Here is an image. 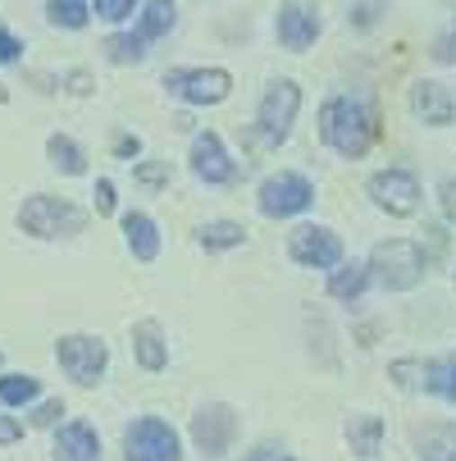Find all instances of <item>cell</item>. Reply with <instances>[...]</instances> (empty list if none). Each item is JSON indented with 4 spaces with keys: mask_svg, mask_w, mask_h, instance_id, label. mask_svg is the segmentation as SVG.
I'll use <instances>...</instances> for the list:
<instances>
[{
    "mask_svg": "<svg viewBox=\"0 0 456 461\" xmlns=\"http://www.w3.org/2000/svg\"><path fill=\"white\" fill-rule=\"evenodd\" d=\"M114 211V183H96V215H110Z\"/></svg>",
    "mask_w": 456,
    "mask_h": 461,
    "instance_id": "obj_29",
    "label": "cell"
},
{
    "mask_svg": "<svg viewBox=\"0 0 456 461\" xmlns=\"http://www.w3.org/2000/svg\"><path fill=\"white\" fill-rule=\"evenodd\" d=\"M379 438H383V420H379V416H352L347 443H352L356 456H374V452H379Z\"/></svg>",
    "mask_w": 456,
    "mask_h": 461,
    "instance_id": "obj_18",
    "label": "cell"
},
{
    "mask_svg": "<svg viewBox=\"0 0 456 461\" xmlns=\"http://www.w3.org/2000/svg\"><path fill=\"white\" fill-rule=\"evenodd\" d=\"M123 461H178V434L160 416H142L123 434Z\"/></svg>",
    "mask_w": 456,
    "mask_h": 461,
    "instance_id": "obj_4",
    "label": "cell"
},
{
    "mask_svg": "<svg viewBox=\"0 0 456 461\" xmlns=\"http://www.w3.org/2000/svg\"><path fill=\"white\" fill-rule=\"evenodd\" d=\"M201 247H210V251L242 247V229H237V224H206V229H201Z\"/></svg>",
    "mask_w": 456,
    "mask_h": 461,
    "instance_id": "obj_26",
    "label": "cell"
},
{
    "mask_svg": "<svg viewBox=\"0 0 456 461\" xmlns=\"http://www.w3.org/2000/svg\"><path fill=\"white\" fill-rule=\"evenodd\" d=\"M123 233H128V247H133L138 260H156L160 251V233L147 215H123Z\"/></svg>",
    "mask_w": 456,
    "mask_h": 461,
    "instance_id": "obj_17",
    "label": "cell"
},
{
    "mask_svg": "<svg viewBox=\"0 0 456 461\" xmlns=\"http://www.w3.org/2000/svg\"><path fill=\"white\" fill-rule=\"evenodd\" d=\"M55 357L64 366V375L78 379V384H96L101 370H105V343L101 339H87V334H69L55 343Z\"/></svg>",
    "mask_w": 456,
    "mask_h": 461,
    "instance_id": "obj_7",
    "label": "cell"
},
{
    "mask_svg": "<svg viewBox=\"0 0 456 461\" xmlns=\"http://www.w3.org/2000/svg\"><path fill=\"white\" fill-rule=\"evenodd\" d=\"M105 50H110V59H114V64H133V59H142V55H147V46H142L133 32H128V37H110V41H105Z\"/></svg>",
    "mask_w": 456,
    "mask_h": 461,
    "instance_id": "obj_27",
    "label": "cell"
},
{
    "mask_svg": "<svg viewBox=\"0 0 456 461\" xmlns=\"http://www.w3.org/2000/svg\"><path fill=\"white\" fill-rule=\"evenodd\" d=\"M174 0H151V5H147V14H142V23H138V41L147 46V41H156V37H165L169 28H174Z\"/></svg>",
    "mask_w": 456,
    "mask_h": 461,
    "instance_id": "obj_19",
    "label": "cell"
},
{
    "mask_svg": "<svg viewBox=\"0 0 456 461\" xmlns=\"http://www.w3.org/2000/svg\"><path fill=\"white\" fill-rule=\"evenodd\" d=\"M59 416H64V407H59V402H41V407H37V416H32V425H55Z\"/></svg>",
    "mask_w": 456,
    "mask_h": 461,
    "instance_id": "obj_31",
    "label": "cell"
},
{
    "mask_svg": "<svg viewBox=\"0 0 456 461\" xmlns=\"http://www.w3.org/2000/svg\"><path fill=\"white\" fill-rule=\"evenodd\" d=\"M297 105H301V92L297 83H274L260 101V138L270 147H279L288 133H292V119H297Z\"/></svg>",
    "mask_w": 456,
    "mask_h": 461,
    "instance_id": "obj_5",
    "label": "cell"
},
{
    "mask_svg": "<svg viewBox=\"0 0 456 461\" xmlns=\"http://www.w3.org/2000/svg\"><path fill=\"white\" fill-rule=\"evenodd\" d=\"M425 388L438 393V398H447V402H456V352L425 366Z\"/></svg>",
    "mask_w": 456,
    "mask_h": 461,
    "instance_id": "obj_20",
    "label": "cell"
},
{
    "mask_svg": "<svg viewBox=\"0 0 456 461\" xmlns=\"http://www.w3.org/2000/svg\"><path fill=\"white\" fill-rule=\"evenodd\" d=\"M138 178L156 187V183H165V165H142V169H138Z\"/></svg>",
    "mask_w": 456,
    "mask_h": 461,
    "instance_id": "obj_36",
    "label": "cell"
},
{
    "mask_svg": "<svg viewBox=\"0 0 456 461\" xmlns=\"http://www.w3.org/2000/svg\"><path fill=\"white\" fill-rule=\"evenodd\" d=\"M114 151H119V156H138L142 142H138V138H128V133H119V138H114Z\"/></svg>",
    "mask_w": 456,
    "mask_h": 461,
    "instance_id": "obj_35",
    "label": "cell"
},
{
    "mask_svg": "<svg viewBox=\"0 0 456 461\" xmlns=\"http://www.w3.org/2000/svg\"><path fill=\"white\" fill-rule=\"evenodd\" d=\"M165 87L192 105H215L228 96L233 78L224 69H174V74H165Z\"/></svg>",
    "mask_w": 456,
    "mask_h": 461,
    "instance_id": "obj_6",
    "label": "cell"
},
{
    "mask_svg": "<svg viewBox=\"0 0 456 461\" xmlns=\"http://www.w3.org/2000/svg\"><path fill=\"white\" fill-rule=\"evenodd\" d=\"M0 105H5V87H0Z\"/></svg>",
    "mask_w": 456,
    "mask_h": 461,
    "instance_id": "obj_38",
    "label": "cell"
},
{
    "mask_svg": "<svg viewBox=\"0 0 456 461\" xmlns=\"http://www.w3.org/2000/svg\"><path fill=\"white\" fill-rule=\"evenodd\" d=\"M420 461H456V425H434L420 438Z\"/></svg>",
    "mask_w": 456,
    "mask_h": 461,
    "instance_id": "obj_21",
    "label": "cell"
},
{
    "mask_svg": "<svg viewBox=\"0 0 456 461\" xmlns=\"http://www.w3.org/2000/svg\"><path fill=\"white\" fill-rule=\"evenodd\" d=\"M19 50H23V46H19V41H14L10 32H0V64H10V59H19Z\"/></svg>",
    "mask_w": 456,
    "mask_h": 461,
    "instance_id": "obj_34",
    "label": "cell"
},
{
    "mask_svg": "<svg viewBox=\"0 0 456 461\" xmlns=\"http://www.w3.org/2000/svg\"><path fill=\"white\" fill-rule=\"evenodd\" d=\"M319 133L338 156L347 160H361L374 142V110L361 105V101H347V96H334L329 105L319 110Z\"/></svg>",
    "mask_w": 456,
    "mask_h": 461,
    "instance_id": "obj_1",
    "label": "cell"
},
{
    "mask_svg": "<svg viewBox=\"0 0 456 461\" xmlns=\"http://www.w3.org/2000/svg\"><path fill=\"white\" fill-rule=\"evenodd\" d=\"M233 429H237V416H233L228 407H206L197 420H192V438H197V447H201L206 456H219V452H228V443H233Z\"/></svg>",
    "mask_w": 456,
    "mask_h": 461,
    "instance_id": "obj_12",
    "label": "cell"
},
{
    "mask_svg": "<svg viewBox=\"0 0 456 461\" xmlns=\"http://www.w3.org/2000/svg\"><path fill=\"white\" fill-rule=\"evenodd\" d=\"M46 151H50V160H55V169H64V174H83L87 169V160H83V151H78V142L74 138H50L46 142Z\"/></svg>",
    "mask_w": 456,
    "mask_h": 461,
    "instance_id": "obj_22",
    "label": "cell"
},
{
    "mask_svg": "<svg viewBox=\"0 0 456 461\" xmlns=\"http://www.w3.org/2000/svg\"><path fill=\"white\" fill-rule=\"evenodd\" d=\"M370 196L388 211V215H411L420 206V183L411 169H388L370 178Z\"/></svg>",
    "mask_w": 456,
    "mask_h": 461,
    "instance_id": "obj_9",
    "label": "cell"
},
{
    "mask_svg": "<svg viewBox=\"0 0 456 461\" xmlns=\"http://www.w3.org/2000/svg\"><path fill=\"white\" fill-rule=\"evenodd\" d=\"M133 10H138V0H96V14H101V19H110V23L128 19Z\"/></svg>",
    "mask_w": 456,
    "mask_h": 461,
    "instance_id": "obj_28",
    "label": "cell"
},
{
    "mask_svg": "<svg viewBox=\"0 0 456 461\" xmlns=\"http://www.w3.org/2000/svg\"><path fill=\"white\" fill-rule=\"evenodd\" d=\"M32 398H37V379L32 375H5L0 379V402L5 407H23Z\"/></svg>",
    "mask_w": 456,
    "mask_h": 461,
    "instance_id": "obj_24",
    "label": "cell"
},
{
    "mask_svg": "<svg viewBox=\"0 0 456 461\" xmlns=\"http://www.w3.org/2000/svg\"><path fill=\"white\" fill-rule=\"evenodd\" d=\"M19 224L32 238H59V233H78L87 224V215L69 202H59V196H28L19 211Z\"/></svg>",
    "mask_w": 456,
    "mask_h": 461,
    "instance_id": "obj_2",
    "label": "cell"
},
{
    "mask_svg": "<svg viewBox=\"0 0 456 461\" xmlns=\"http://www.w3.org/2000/svg\"><path fill=\"white\" fill-rule=\"evenodd\" d=\"M23 438V425L10 420V416H0V443H19Z\"/></svg>",
    "mask_w": 456,
    "mask_h": 461,
    "instance_id": "obj_33",
    "label": "cell"
},
{
    "mask_svg": "<svg viewBox=\"0 0 456 461\" xmlns=\"http://www.w3.org/2000/svg\"><path fill=\"white\" fill-rule=\"evenodd\" d=\"M55 461H101V438L87 420L64 425L55 438Z\"/></svg>",
    "mask_w": 456,
    "mask_h": 461,
    "instance_id": "obj_14",
    "label": "cell"
},
{
    "mask_svg": "<svg viewBox=\"0 0 456 461\" xmlns=\"http://www.w3.org/2000/svg\"><path fill=\"white\" fill-rule=\"evenodd\" d=\"M315 37H319L315 0H283V5H279V41L288 50H306Z\"/></svg>",
    "mask_w": 456,
    "mask_h": 461,
    "instance_id": "obj_11",
    "label": "cell"
},
{
    "mask_svg": "<svg viewBox=\"0 0 456 461\" xmlns=\"http://www.w3.org/2000/svg\"><path fill=\"white\" fill-rule=\"evenodd\" d=\"M292 260H301V266H315V270H334L343 260V242L329 233V229H297L292 242H288Z\"/></svg>",
    "mask_w": 456,
    "mask_h": 461,
    "instance_id": "obj_10",
    "label": "cell"
},
{
    "mask_svg": "<svg viewBox=\"0 0 456 461\" xmlns=\"http://www.w3.org/2000/svg\"><path fill=\"white\" fill-rule=\"evenodd\" d=\"M133 348H138L142 370H165L169 348H165V334H160V324H156V320H142V324L133 329Z\"/></svg>",
    "mask_w": 456,
    "mask_h": 461,
    "instance_id": "obj_16",
    "label": "cell"
},
{
    "mask_svg": "<svg viewBox=\"0 0 456 461\" xmlns=\"http://www.w3.org/2000/svg\"><path fill=\"white\" fill-rule=\"evenodd\" d=\"M411 110L425 119V123H452V114H456V101H452V92L443 87V83H416V92H411Z\"/></svg>",
    "mask_w": 456,
    "mask_h": 461,
    "instance_id": "obj_15",
    "label": "cell"
},
{
    "mask_svg": "<svg viewBox=\"0 0 456 461\" xmlns=\"http://www.w3.org/2000/svg\"><path fill=\"white\" fill-rule=\"evenodd\" d=\"M274 461H292V456H274Z\"/></svg>",
    "mask_w": 456,
    "mask_h": 461,
    "instance_id": "obj_39",
    "label": "cell"
},
{
    "mask_svg": "<svg viewBox=\"0 0 456 461\" xmlns=\"http://www.w3.org/2000/svg\"><path fill=\"white\" fill-rule=\"evenodd\" d=\"M370 270H379V279L388 288H416L425 279V251L407 238H393V242H379L374 247V260Z\"/></svg>",
    "mask_w": 456,
    "mask_h": 461,
    "instance_id": "obj_3",
    "label": "cell"
},
{
    "mask_svg": "<svg viewBox=\"0 0 456 461\" xmlns=\"http://www.w3.org/2000/svg\"><path fill=\"white\" fill-rule=\"evenodd\" d=\"M315 202V187L301 178V174H274L265 178V187H260V211L265 215H297Z\"/></svg>",
    "mask_w": 456,
    "mask_h": 461,
    "instance_id": "obj_8",
    "label": "cell"
},
{
    "mask_svg": "<svg viewBox=\"0 0 456 461\" xmlns=\"http://www.w3.org/2000/svg\"><path fill=\"white\" fill-rule=\"evenodd\" d=\"M46 10H50V23H59V28L87 23V0H46Z\"/></svg>",
    "mask_w": 456,
    "mask_h": 461,
    "instance_id": "obj_25",
    "label": "cell"
},
{
    "mask_svg": "<svg viewBox=\"0 0 456 461\" xmlns=\"http://www.w3.org/2000/svg\"><path fill=\"white\" fill-rule=\"evenodd\" d=\"M438 196H443V215L456 224V178H447V183L438 187Z\"/></svg>",
    "mask_w": 456,
    "mask_h": 461,
    "instance_id": "obj_30",
    "label": "cell"
},
{
    "mask_svg": "<svg viewBox=\"0 0 456 461\" xmlns=\"http://www.w3.org/2000/svg\"><path fill=\"white\" fill-rule=\"evenodd\" d=\"M434 55H438L443 64H456V32H447V37H438V46H434Z\"/></svg>",
    "mask_w": 456,
    "mask_h": 461,
    "instance_id": "obj_32",
    "label": "cell"
},
{
    "mask_svg": "<svg viewBox=\"0 0 456 461\" xmlns=\"http://www.w3.org/2000/svg\"><path fill=\"white\" fill-rule=\"evenodd\" d=\"M192 169H197L206 183H233V174H237L215 133H201L197 142H192Z\"/></svg>",
    "mask_w": 456,
    "mask_h": 461,
    "instance_id": "obj_13",
    "label": "cell"
},
{
    "mask_svg": "<svg viewBox=\"0 0 456 461\" xmlns=\"http://www.w3.org/2000/svg\"><path fill=\"white\" fill-rule=\"evenodd\" d=\"M69 92L87 96V92H92V78H87V74H69Z\"/></svg>",
    "mask_w": 456,
    "mask_h": 461,
    "instance_id": "obj_37",
    "label": "cell"
},
{
    "mask_svg": "<svg viewBox=\"0 0 456 461\" xmlns=\"http://www.w3.org/2000/svg\"><path fill=\"white\" fill-rule=\"evenodd\" d=\"M365 279H370V266H352V270H338V275L329 279V293H334L338 302H352V297H361V293H365Z\"/></svg>",
    "mask_w": 456,
    "mask_h": 461,
    "instance_id": "obj_23",
    "label": "cell"
}]
</instances>
